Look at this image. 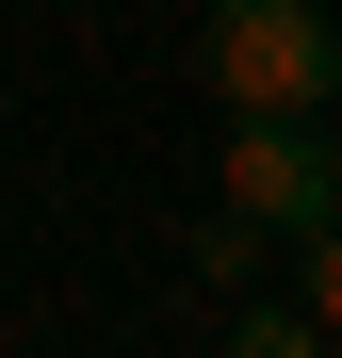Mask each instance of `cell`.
Segmentation results:
<instances>
[{
    "label": "cell",
    "mask_w": 342,
    "mask_h": 358,
    "mask_svg": "<svg viewBox=\"0 0 342 358\" xmlns=\"http://www.w3.org/2000/svg\"><path fill=\"white\" fill-rule=\"evenodd\" d=\"M261 261H277V245H261V228H245V212H228V196H212V228H196V277H212V293H245Z\"/></svg>",
    "instance_id": "obj_4"
},
{
    "label": "cell",
    "mask_w": 342,
    "mask_h": 358,
    "mask_svg": "<svg viewBox=\"0 0 342 358\" xmlns=\"http://www.w3.org/2000/svg\"><path fill=\"white\" fill-rule=\"evenodd\" d=\"M212 196L261 228V245H310V228L342 212V114H228V163Z\"/></svg>",
    "instance_id": "obj_2"
},
{
    "label": "cell",
    "mask_w": 342,
    "mask_h": 358,
    "mask_svg": "<svg viewBox=\"0 0 342 358\" xmlns=\"http://www.w3.org/2000/svg\"><path fill=\"white\" fill-rule=\"evenodd\" d=\"M228 342L245 358H310L326 326H310V293H228Z\"/></svg>",
    "instance_id": "obj_3"
},
{
    "label": "cell",
    "mask_w": 342,
    "mask_h": 358,
    "mask_svg": "<svg viewBox=\"0 0 342 358\" xmlns=\"http://www.w3.org/2000/svg\"><path fill=\"white\" fill-rule=\"evenodd\" d=\"M294 293H310V326L342 342V212H326V228H310V245H294Z\"/></svg>",
    "instance_id": "obj_5"
},
{
    "label": "cell",
    "mask_w": 342,
    "mask_h": 358,
    "mask_svg": "<svg viewBox=\"0 0 342 358\" xmlns=\"http://www.w3.org/2000/svg\"><path fill=\"white\" fill-rule=\"evenodd\" d=\"M196 66L228 114H342V17L326 0H212Z\"/></svg>",
    "instance_id": "obj_1"
}]
</instances>
